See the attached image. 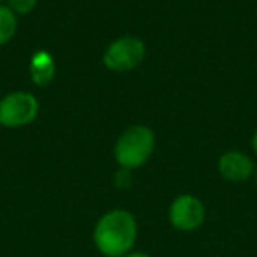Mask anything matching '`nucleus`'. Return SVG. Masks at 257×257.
Returning a JSON list of instances; mask_svg holds the SVG:
<instances>
[{"mask_svg": "<svg viewBox=\"0 0 257 257\" xmlns=\"http://www.w3.org/2000/svg\"><path fill=\"white\" fill-rule=\"evenodd\" d=\"M136 238V218L125 210H111L104 213L93 229V243L106 257L127 255L133 250Z\"/></svg>", "mask_w": 257, "mask_h": 257, "instance_id": "1", "label": "nucleus"}, {"mask_svg": "<svg viewBox=\"0 0 257 257\" xmlns=\"http://www.w3.org/2000/svg\"><path fill=\"white\" fill-rule=\"evenodd\" d=\"M155 148V134L145 125L128 127L116 141L114 159L125 169H136L152 157Z\"/></svg>", "mask_w": 257, "mask_h": 257, "instance_id": "2", "label": "nucleus"}, {"mask_svg": "<svg viewBox=\"0 0 257 257\" xmlns=\"http://www.w3.org/2000/svg\"><path fill=\"white\" fill-rule=\"evenodd\" d=\"M39 113V102L29 92H13L0 100V125L18 128L32 123Z\"/></svg>", "mask_w": 257, "mask_h": 257, "instance_id": "3", "label": "nucleus"}, {"mask_svg": "<svg viewBox=\"0 0 257 257\" xmlns=\"http://www.w3.org/2000/svg\"><path fill=\"white\" fill-rule=\"evenodd\" d=\"M145 53H147V48H145L143 41L133 36H125L113 41L107 46V50L104 51L102 62L109 71H133L143 62Z\"/></svg>", "mask_w": 257, "mask_h": 257, "instance_id": "4", "label": "nucleus"}, {"mask_svg": "<svg viewBox=\"0 0 257 257\" xmlns=\"http://www.w3.org/2000/svg\"><path fill=\"white\" fill-rule=\"evenodd\" d=\"M204 204L190 194L178 196L169 208V220L178 231H194L204 222Z\"/></svg>", "mask_w": 257, "mask_h": 257, "instance_id": "5", "label": "nucleus"}, {"mask_svg": "<svg viewBox=\"0 0 257 257\" xmlns=\"http://www.w3.org/2000/svg\"><path fill=\"white\" fill-rule=\"evenodd\" d=\"M218 173L227 182H245L252 176L253 162L241 152H227L218 161Z\"/></svg>", "mask_w": 257, "mask_h": 257, "instance_id": "6", "label": "nucleus"}, {"mask_svg": "<svg viewBox=\"0 0 257 257\" xmlns=\"http://www.w3.org/2000/svg\"><path fill=\"white\" fill-rule=\"evenodd\" d=\"M30 78L37 86H46L55 78V60L48 51H37L30 60Z\"/></svg>", "mask_w": 257, "mask_h": 257, "instance_id": "7", "label": "nucleus"}, {"mask_svg": "<svg viewBox=\"0 0 257 257\" xmlns=\"http://www.w3.org/2000/svg\"><path fill=\"white\" fill-rule=\"evenodd\" d=\"M16 29H18V18L11 11L9 6L0 4V46L8 44L15 37Z\"/></svg>", "mask_w": 257, "mask_h": 257, "instance_id": "8", "label": "nucleus"}, {"mask_svg": "<svg viewBox=\"0 0 257 257\" xmlns=\"http://www.w3.org/2000/svg\"><path fill=\"white\" fill-rule=\"evenodd\" d=\"M36 6L37 0H9V8L15 15H30Z\"/></svg>", "mask_w": 257, "mask_h": 257, "instance_id": "9", "label": "nucleus"}, {"mask_svg": "<svg viewBox=\"0 0 257 257\" xmlns=\"http://www.w3.org/2000/svg\"><path fill=\"white\" fill-rule=\"evenodd\" d=\"M131 182H133V176H131V169H125L121 168L120 171L114 175V185L118 189H127L131 187Z\"/></svg>", "mask_w": 257, "mask_h": 257, "instance_id": "10", "label": "nucleus"}, {"mask_svg": "<svg viewBox=\"0 0 257 257\" xmlns=\"http://www.w3.org/2000/svg\"><path fill=\"white\" fill-rule=\"evenodd\" d=\"M123 257H152V255L147 252H128L127 255H123Z\"/></svg>", "mask_w": 257, "mask_h": 257, "instance_id": "11", "label": "nucleus"}, {"mask_svg": "<svg viewBox=\"0 0 257 257\" xmlns=\"http://www.w3.org/2000/svg\"><path fill=\"white\" fill-rule=\"evenodd\" d=\"M252 148H253V152L257 154V133L253 134V138H252Z\"/></svg>", "mask_w": 257, "mask_h": 257, "instance_id": "12", "label": "nucleus"}, {"mask_svg": "<svg viewBox=\"0 0 257 257\" xmlns=\"http://www.w3.org/2000/svg\"><path fill=\"white\" fill-rule=\"evenodd\" d=\"M255 182H257V173H255Z\"/></svg>", "mask_w": 257, "mask_h": 257, "instance_id": "13", "label": "nucleus"}]
</instances>
